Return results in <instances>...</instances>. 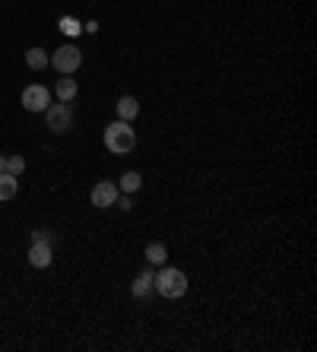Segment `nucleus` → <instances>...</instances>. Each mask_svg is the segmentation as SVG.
I'll return each mask as SVG.
<instances>
[{
    "instance_id": "obj_10",
    "label": "nucleus",
    "mask_w": 317,
    "mask_h": 352,
    "mask_svg": "<svg viewBox=\"0 0 317 352\" xmlns=\"http://www.w3.org/2000/svg\"><path fill=\"white\" fill-rule=\"evenodd\" d=\"M19 194V178L10 172H0V204H10Z\"/></svg>"
},
{
    "instance_id": "obj_6",
    "label": "nucleus",
    "mask_w": 317,
    "mask_h": 352,
    "mask_svg": "<svg viewBox=\"0 0 317 352\" xmlns=\"http://www.w3.org/2000/svg\"><path fill=\"white\" fill-rule=\"evenodd\" d=\"M118 197H121V190H118V184H114V181H98L96 188L89 190V200L98 206V210L114 206V204H118Z\"/></svg>"
},
{
    "instance_id": "obj_2",
    "label": "nucleus",
    "mask_w": 317,
    "mask_h": 352,
    "mask_svg": "<svg viewBox=\"0 0 317 352\" xmlns=\"http://www.w3.org/2000/svg\"><path fill=\"white\" fill-rule=\"evenodd\" d=\"M155 292L162 298H181L187 295V273L178 267H162L155 273Z\"/></svg>"
},
{
    "instance_id": "obj_12",
    "label": "nucleus",
    "mask_w": 317,
    "mask_h": 352,
    "mask_svg": "<svg viewBox=\"0 0 317 352\" xmlns=\"http://www.w3.org/2000/svg\"><path fill=\"white\" fill-rule=\"evenodd\" d=\"M48 64H51V54H45V48L25 51V67H29V70H45Z\"/></svg>"
},
{
    "instance_id": "obj_14",
    "label": "nucleus",
    "mask_w": 317,
    "mask_h": 352,
    "mask_svg": "<svg viewBox=\"0 0 317 352\" xmlns=\"http://www.w3.org/2000/svg\"><path fill=\"white\" fill-rule=\"evenodd\" d=\"M140 188H143V175H140V172H133V168H131V172L121 175V188H118V190L133 194V190H140Z\"/></svg>"
},
{
    "instance_id": "obj_18",
    "label": "nucleus",
    "mask_w": 317,
    "mask_h": 352,
    "mask_svg": "<svg viewBox=\"0 0 317 352\" xmlns=\"http://www.w3.org/2000/svg\"><path fill=\"white\" fill-rule=\"evenodd\" d=\"M32 241H51V235H48V232H35Z\"/></svg>"
},
{
    "instance_id": "obj_19",
    "label": "nucleus",
    "mask_w": 317,
    "mask_h": 352,
    "mask_svg": "<svg viewBox=\"0 0 317 352\" xmlns=\"http://www.w3.org/2000/svg\"><path fill=\"white\" fill-rule=\"evenodd\" d=\"M0 172H7V156H0Z\"/></svg>"
},
{
    "instance_id": "obj_4",
    "label": "nucleus",
    "mask_w": 317,
    "mask_h": 352,
    "mask_svg": "<svg viewBox=\"0 0 317 352\" xmlns=\"http://www.w3.org/2000/svg\"><path fill=\"white\" fill-rule=\"evenodd\" d=\"M45 121H48V131L67 133L74 127V108L67 105V102H51V105L45 108Z\"/></svg>"
},
{
    "instance_id": "obj_17",
    "label": "nucleus",
    "mask_w": 317,
    "mask_h": 352,
    "mask_svg": "<svg viewBox=\"0 0 317 352\" xmlns=\"http://www.w3.org/2000/svg\"><path fill=\"white\" fill-rule=\"evenodd\" d=\"M118 204H121L124 213H131V210H133V200H131V197H118Z\"/></svg>"
},
{
    "instance_id": "obj_3",
    "label": "nucleus",
    "mask_w": 317,
    "mask_h": 352,
    "mask_svg": "<svg viewBox=\"0 0 317 352\" xmlns=\"http://www.w3.org/2000/svg\"><path fill=\"white\" fill-rule=\"evenodd\" d=\"M80 64H83V51L76 48V45H61V48L51 54L48 67H54L61 76H74L76 70H80Z\"/></svg>"
},
{
    "instance_id": "obj_7",
    "label": "nucleus",
    "mask_w": 317,
    "mask_h": 352,
    "mask_svg": "<svg viewBox=\"0 0 317 352\" xmlns=\"http://www.w3.org/2000/svg\"><path fill=\"white\" fill-rule=\"evenodd\" d=\"M131 292H133V298H137V302H149V295L155 292V273L153 270H143L137 279H133Z\"/></svg>"
},
{
    "instance_id": "obj_11",
    "label": "nucleus",
    "mask_w": 317,
    "mask_h": 352,
    "mask_svg": "<svg viewBox=\"0 0 317 352\" xmlns=\"http://www.w3.org/2000/svg\"><path fill=\"white\" fill-rule=\"evenodd\" d=\"M54 92H57V98H61V102H74L76 92H80V86H76L74 76H61V80H57V86H54Z\"/></svg>"
},
{
    "instance_id": "obj_16",
    "label": "nucleus",
    "mask_w": 317,
    "mask_h": 352,
    "mask_svg": "<svg viewBox=\"0 0 317 352\" xmlns=\"http://www.w3.org/2000/svg\"><path fill=\"white\" fill-rule=\"evenodd\" d=\"M7 172L19 178V175L25 172V159H23V156H10V159H7Z\"/></svg>"
},
{
    "instance_id": "obj_5",
    "label": "nucleus",
    "mask_w": 317,
    "mask_h": 352,
    "mask_svg": "<svg viewBox=\"0 0 317 352\" xmlns=\"http://www.w3.org/2000/svg\"><path fill=\"white\" fill-rule=\"evenodd\" d=\"M23 108L25 111H32V115H39V111H45V108L51 105V92L48 86H41V82H32V86H25L23 89Z\"/></svg>"
},
{
    "instance_id": "obj_13",
    "label": "nucleus",
    "mask_w": 317,
    "mask_h": 352,
    "mask_svg": "<svg viewBox=\"0 0 317 352\" xmlns=\"http://www.w3.org/2000/svg\"><path fill=\"white\" fill-rule=\"evenodd\" d=\"M165 257H168V248H165L162 241H149V245H146V261L155 263V267H162Z\"/></svg>"
},
{
    "instance_id": "obj_8",
    "label": "nucleus",
    "mask_w": 317,
    "mask_h": 352,
    "mask_svg": "<svg viewBox=\"0 0 317 352\" xmlns=\"http://www.w3.org/2000/svg\"><path fill=\"white\" fill-rule=\"evenodd\" d=\"M51 261H54L51 241H32V248H29V263L39 267V270H45V267H51Z\"/></svg>"
},
{
    "instance_id": "obj_9",
    "label": "nucleus",
    "mask_w": 317,
    "mask_h": 352,
    "mask_svg": "<svg viewBox=\"0 0 317 352\" xmlns=\"http://www.w3.org/2000/svg\"><path fill=\"white\" fill-rule=\"evenodd\" d=\"M114 111H118L121 121H133V118L140 115V102L133 96H121L118 102H114Z\"/></svg>"
},
{
    "instance_id": "obj_15",
    "label": "nucleus",
    "mask_w": 317,
    "mask_h": 352,
    "mask_svg": "<svg viewBox=\"0 0 317 352\" xmlns=\"http://www.w3.org/2000/svg\"><path fill=\"white\" fill-rule=\"evenodd\" d=\"M61 32H64V35H80V32H83L80 19H74V16H64V19H61Z\"/></svg>"
},
{
    "instance_id": "obj_1",
    "label": "nucleus",
    "mask_w": 317,
    "mask_h": 352,
    "mask_svg": "<svg viewBox=\"0 0 317 352\" xmlns=\"http://www.w3.org/2000/svg\"><path fill=\"white\" fill-rule=\"evenodd\" d=\"M133 146H137V131L131 127V121H111L105 127V149L108 153H114V156H127V153H133Z\"/></svg>"
}]
</instances>
